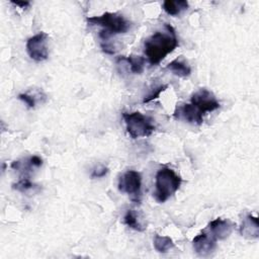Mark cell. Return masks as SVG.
<instances>
[{
    "label": "cell",
    "mask_w": 259,
    "mask_h": 259,
    "mask_svg": "<svg viewBox=\"0 0 259 259\" xmlns=\"http://www.w3.org/2000/svg\"><path fill=\"white\" fill-rule=\"evenodd\" d=\"M217 240L208 233L201 232L192 240V245L194 251L199 256L209 255L215 248Z\"/></svg>",
    "instance_id": "cell-8"
},
{
    "label": "cell",
    "mask_w": 259,
    "mask_h": 259,
    "mask_svg": "<svg viewBox=\"0 0 259 259\" xmlns=\"http://www.w3.org/2000/svg\"><path fill=\"white\" fill-rule=\"evenodd\" d=\"M190 103L202 115L206 112L214 111L220 107V102L217 97L212 92L205 88H200L194 92L190 97Z\"/></svg>",
    "instance_id": "cell-6"
},
{
    "label": "cell",
    "mask_w": 259,
    "mask_h": 259,
    "mask_svg": "<svg viewBox=\"0 0 259 259\" xmlns=\"http://www.w3.org/2000/svg\"><path fill=\"white\" fill-rule=\"evenodd\" d=\"M47 42H48V34L42 31L29 37L26 41V52L28 56L36 62H41L47 60L49 57V50H48Z\"/></svg>",
    "instance_id": "cell-7"
},
{
    "label": "cell",
    "mask_w": 259,
    "mask_h": 259,
    "mask_svg": "<svg viewBox=\"0 0 259 259\" xmlns=\"http://www.w3.org/2000/svg\"><path fill=\"white\" fill-rule=\"evenodd\" d=\"M166 31H156L145 40L144 52L150 65H158L179 45L174 28L165 24Z\"/></svg>",
    "instance_id": "cell-1"
},
{
    "label": "cell",
    "mask_w": 259,
    "mask_h": 259,
    "mask_svg": "<svg viewBox=\"0 0 259 259\" xmlns=\"http://www.w3.org/2000/svg\"><path fill=\"white\" fill-rule=\"evenodd\" d=\"M208 229H209V234L215 240H224L231 235L233 226L229 221L218 218L209 223Z\"/></svg>",
    "instance_id": "cell-10"
},
{
    "label": "cell",
    "mask_w": 259,
    "mask_h": 259,
    "mask_svg": "<svg viewBox=\"0 0 259 259\" xmlns=\"http://www.w3.org/2000/svg\"><path fill=\"white\" fill-rule=\"evenodd\" d=\"M166 69L170 70L174 75L181 78H186L191 74V68L185 61L181 59H176L170 62L166 66Z\"/></svg>",
    "instance_id": "cell-12"
},
{
    "label": "cell",
    "mask_w": 259,
    "mask_h": 259,
    "mask_svg": "<svg viewBox=\"0 0 259 259\" xmlns=\"http://www.w3.org/2000/svg\"><path fill=\"white\" fill-rule=\"evenodd\" d=\"M174 116L177 118H182L185 121L191 123V124H196L199 125L203 121V115L199 113L191 103H185L183 105H180L176 108V111L174 113Z\"/></svg>",
    "instance_id": "cell-9"
},
{
    "label": "cell",
    "mask_w": 259,
    "mask_h": 259,
    "mask_svg": "<svg viewBox=\"0 0 259 259\" xmlns=\"http://www.w3.org/2000/svg\"><path fill=\"white\" fill-rule=\"evenodd\" d=\"M167 87H168V85H166V84H162V85H159V86L155 87L147 96H145L143 102H144V103H148V102H150V101H152V100L158 98L159 95L161 94V92H163Z\"/></svg>",
    "instance_id": "cell-18"
},
{
    "label": "cell",
    "mask_w": 259,
    "mask_h": 259,
    "mask_svg": "<svg viewBox=\"0 0 259 259\" xmlns=\"http://www.w3.org/2000/svg\"><path fill=\"white\" fill-rule=\"evenodd\" d=\"M119 191L126 193L131 200L140 202L142 197V175L135 170L125 171L118 179Z\"/></svg>",
    "instance_id": "cell-5"
},
{
    "label": "cell",
    "mask_w": 259,
    "mask_h": 259,
    "mask_svg": "<svg viewBox=\"0 0 259 259\" xmlns=\"http://www.w3.org/2000/svg\"><path fill=\"white\" fill-rule=\"evenodd\" d=\"M128 64L131 72L134 74H142L145 68V58L141 56L131 55L124 59Z\"/></svg>",
    "instance_id": "cell-16"
},
{
    "label": "cell",
    "mask_w": 259,
    "mask_h": 259,
    "mask_svg": "<svg viewBox=\"0 0 259 259\" xmlns=\"http://www.w3.org/2000/svg\"><path fill=\"white\" fill-rule=\"evenodd\" d=\"M240 233L247 239H257L259 236L258 219L252 214L246 215L240 227Z\"/></svg>",
    "instance_id": "cell-11"
},
{
    "label": "cell",
    "mask_w": 259,
    "mask_h": 259,
    "mask_svg": "<svg viewBox=\"0 0 259 259\" xmlns=\"http://www.w3.org/2000/svg\"><path fill=\"white\" fill-rule=\"evenodd\" d=\"M181 181V177L171 168H160L155 177L154 197L156 201L163 203L169 199L179 189Z\"/></svg>",
    "instance_id": "cell-3"
},
{
    "label": "cell",
    "mask_w": 259,
    "mask_h": 259,
    "mask_svg": "<svg viewBox=\"0 0 259 259\" xmlns=\"http://www.w3.org/2000/svg\"><path fill=\"white\" fill-rule=\"evenodd\" d=\"M18 98L20 100H22L27 105V107H29V108H33L36 104L35 98L32 95H29L28 93H21V94L18 95Z\"/></svg>",
    "instance_id": "cell-19"
},
{
    "label": "cell",
    "mask_w": 259,
    "mask_h": 259,
    "mask_svg": "<svg viewBox=\"0 0 259 259\" xmlns=\"http://www.w3.org/2000/svg\"><path fill=\"white\" fill-rule=\"evenodd\" d=\"M154 247L160 253H167L174 247V243L168 236L156 235L154 239Z\"/></svg>",
    "instance_id": "cell-15"
},
{
    "label": "cell",
    "mask_w": 259,
    "mask_h": 259,
    "mask_svg": "<svg viewBox=\"0 0 259 259\" xmlns=\"http://www.w3.org/2000/svg\"><path fill=\"white\" fill-rule=\"evenodd\" d=\"M188 8V2L185 0H166L163 2L164 11L172 16L179 15L183 10Z\"/></svg>",
    "instance_id": "cell-13"
},
{
    "label": "cell",
    "mask_w": 259,
    "mask_h": 259,
    "mask_svg": "<svg viewBox=\"0 0 259 259\" xmlns=\"http://www.w3.org/2000/svg\"><path fill=\"white\" fill-rule=\"evenodd\" d=\"M122 118L124 120L126 131L133 139L149 137L155 131L153 119L140 111L123 112Z\"/></svg>",
    "instance_id": "cell-4"
},
{
    "label": "cell",
    "mask_w": 259,
    "mask_h": 259,
    "mask_svg": "<svg viewBox=\"0 0 259 259\" xmlns=\"http://www.w3.org/2000/svg\"><path fill=\"white\" fill-rule=\"evenodd\" d=\"M11 3L12 4H14V5H16V6H19V7H21V8H26V7H28L29 6V2H27V1H11Z\"/></svg>",
    "instance_id": "cell-21"
},
{
    "label": "cell",
    "mask_w": 259,
    "mask_h": 259,
    "mask_svg": "<svg viewBox=\"0 0 259 259\" xmlns=\"http://www.w3.org/2000/svg\"><path fill=\"white\" fill-rule=\"evenodd\" d=\"M123 223L128 228H131L135 231H138V232H143L146 229V227H144V225L141 223L137 212L133 209L126 210V212L123 217Z\"/></svg>",
    "instance_id": "cell-14"
},
{
    "label": "cell",
    "mask_w": 259,
    "mask_h": 259,
    "mask_svg": "<svg viewBox=\"0 0 259 259\" xmlns=\"http://www.w3.org/2000/svg\"><path fill=\"white\" fill-rule=\"evenodd\" d=\"M108 172V168L104 166H98L92 170L91 177L92 178H101L104 177Z\"/></svg>",
    "instance_id": "cell-20"
},
{
    "label": "cell",
    "mask_w": 259,
    "mask_h": 259,
    "mask_svg": "<svg viewBox=\"0 0 259 259\" xmlns=\"http://www.w3.org/2000/svg\"><path fill=\"white\" fill-rule=\"evenodd\" d=\"M89 25H98L102 29L99 31L101 42L108 41V38L115 34L125 33L131 26V23L123 15L115 12H105L98 16H91L87 18Z\"/></svg>",
    "instance_id": "cell-2"
},
{
    "label": "cell",
    "mask_w": 259,
    "mask_h": 259,
    "mask_svg": "<svg viewBox=\"0 0 259 259\" xmlns=\"http://www.w3.org/2000/svg\"><path fill=\"white\" fill-rule=\"evenodd\" d=\"M12 186H13L14 189H16V190H18V191H21V192H27V191H29V190H31V189L36 188V185L33 184V183L29 180V178L26 177V176L20 178L19 181L16 182L15 184H13Z\"/></svg>",
    "instance_id": "cell-17"
}]
</instances>
